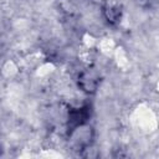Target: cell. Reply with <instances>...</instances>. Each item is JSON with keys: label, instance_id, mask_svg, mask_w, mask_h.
Returning <instances> with one entry per match:
<instances>
[{"label": "cell", "instance_id": "obj_1", "mask_svg": "<svg viewBox=\"0 0 159 159\" xmlns=\"http://www.w3.org/2000/svg\"><path fill=\"white\" fill-rule=\"evenodd\" d=\"M70 133V143L75 150H84L93 139V128L86 123L76 127Z\"/></svg>", "mask_w": 159, "mask_h": 159}, {"label": "cell", "instance_id": "obj_4", "mask_svg": "<svg viewBox=\"0 0 159 159\" xmlns=\"http://www.w3.org/2000/svg\"><path fill=\"white\" fill-rule=\"evenodd\" d=\"M104 16L108 22L117 24L122 17V9L118 5H107L104 7Z\"/></svg>", "mask_w": 159, "mask_h": 159}, {"label": "cell", "instance_id": "obj_3", "mask_svg": "<svg viewBox=\"0 0 159 159\" xmlns=\"http://www.w3.org/2000/svg\"><path fill=\"white\" fill-rule=\"evenodd\" d=\"M89 117H91V106L88 103L77 108H71L68 111V117H67L68 132H71L78 125L88 123Z\"/></svg>", "mask_w": 159, "mask_h": 159}, {"label": "cell", "instance_id": "obj_2", "mask_svg": "<svg viewBox=\"0 0 159 159\" xmlns=\"http://www.w3.org/2000/svg\"><path fill=\"white\" fill-rule=\"evenodd\" d=\"M101 78H99V73L93 70V68H86L83 70L77 78V84L78 87L88 94H93L96 93L98 86H99Z\"/></svg>", "mask_w": 159, "mask_h": 159}]
</instances>
